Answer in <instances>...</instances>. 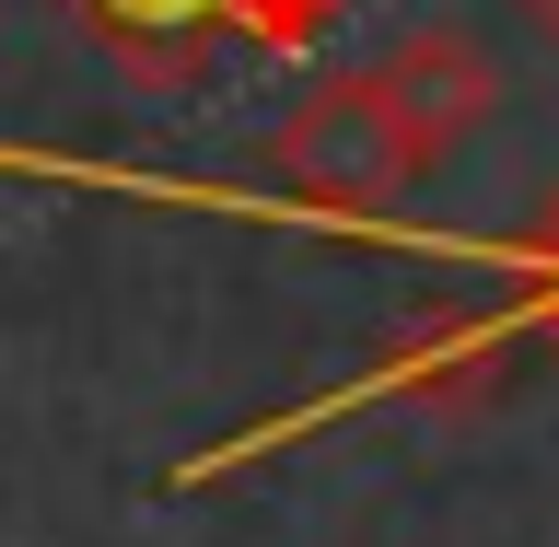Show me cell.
Here are the masks:
<instances>
[{
  "label": "cell",
  "mask_w": 559,
  "mask_h": 547,
  "mask_svg": "<svg viewBox=\"0 0 559 547\" xmlns=\"http://www.w3.org/2000/svg\"><path fill=\"white\" fill-rule=\"evenodd\" d=\"M269 175H280V199L326 210V222H396V210L419 199L431 152H419V129L384 105L373 70H349V82H314V94L280 117Z\"/></svg>",
  "instance_id": "cell-1"
},
{
  "label": "cell",
  "mask_w": 559,
  "mask_h": 547,
  "mask_svg": "<svg viewBox=\"0 0 559 547\" xmlns=\"http://www.w3.org/2000/svg\"><path fill=\"white\" fill-rule=\"evenodd\" d=\"M501 361H513V314H431L419 338L373 349L361 384H338L326 408H304L292 431L314 419H349V408H489L501 396Z\"/></svg>",
  "instance_id": "cell-3"
},
{
  "label": "cell",
  "mask_w": 559,
  "mask_h": 547,
  "mask_svg": "<svg viewBox=\"0 0 559 547\" xmlns=\"http://www.w3.org/2000/svg\"><path fill=\"white\" fill-rule=\"evenodd\" d=\"M105 59H129L140 82H199L210 47H314L338 24V0H59Z\"/></svg>",
  "instance_id": "cell-2"
},
{
  "label": "cell",
  "mask_w": 559,
  "mask_h": 547,
  "mask_svg": "<svg viewBox=\"0 0 559 547\" xmlns=\"http://www.w3.org/2000/svg\"><path fill=\"white\" fill-rule=\"evenodd\" d=\"M513 24L536 35V47H559V0H513Z\"/></svg>",
  "instance_id": "cell-6"
},
{
  "label": "cell",
  "mask_w": 559,
  "mask_h": 547,
  "mask_svg": "<svg viewBox=\"0 0 559 547\" xmlns=\"http://www.w3.org/2000/svg\"><path fill=\"white\" fill-rule=\"evenodd\" d=\"M373 82H384V105L419 129V152H431V164H443V152H466V140L501 117V94H513V82H501V59H489L466 24L396 35V47L373 59Z\"/></svg>",
  "instance_id": "cell-4"
},
{
  "label": "cell",
  "mask_w": 559,
  "mask_h": 547,
  "mask_svg": "<svg viewBox=\"0 0 559 547\" xmlns=\"http://www.w3.org/2000/svg\"><path fill=\"white\" fill-rule=\"evenodd\" d=\"M524 326L559 338V199L536 210V234H524Z\"/></svg>",
  "instance_id": "cell-5"
}]
</instances>
